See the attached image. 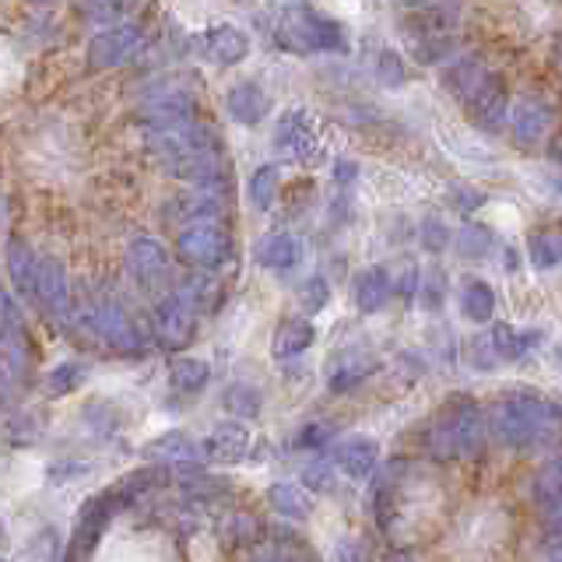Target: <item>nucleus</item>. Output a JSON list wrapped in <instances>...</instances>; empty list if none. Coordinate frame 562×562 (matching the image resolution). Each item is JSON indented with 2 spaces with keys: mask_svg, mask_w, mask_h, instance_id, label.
Instances as JSON below:
<instances>
[{
  "mask_svg": "<svg viewBox=\"0 0 562 562\" xmlns=\"http://www.w3.org/2000/svg\"><path fill=\"white\" fill-rule=\"evenodd\" d=\"M555 426V404L538 391H506L485 415L496 443L509 450H531Z\"/></svg>",
  "mask_w": 562,
  "mask_h": 562,
  "instance_id": "obj_1",
  "label": "nucleus"
},
{
  "mask_svg": "<svg viewBox=\"0 0 562 562\" xmlns=\"http://www.w3.org/2000/svg\"><path fill=\"white\" fill-rule=\"evenodd\" d=\"M155 479H158V471H151V474H127V479H123L120 485H110V488L95 492V496H88L85 506L78 509V517H75V531H70V544H67L64 562H81V559L92 555L95 544L105 535V527H110V520L120 514L123 506H131L137 499L140 488H151Z\"/></svg>",
  "mask_w": 562,
  "mask_h": 562,
  "instance_id": "obj_2",
  "label": "nucleus"
},
{
  "mask_svg": "<svg viewBox=\"0 0 562 562\" xmlns=\"http://www.w3.org/2000/svg\"><path fill=\"white\" fill-rule=\"evenodd\" d=\"M485 447V415L468 394L450 397L429 422V450L439 461L479 457Z\"/></svg>",
  "mask_w": 562,
  "mask_h": 562,
  "instance_id": "obj_3",
  "label": "nucleus"
},
{
  "mask_svg": "<svg viewBox=\"0 0 562 562\" xmlns=\"http://www.w3.org/2000/svg\"><path fill=\"white\" fill-rule=\"evenodd\" d=\"M274 40L281 49L295 53V57H313V53H345L348 32L330 14L313 11L306 4H292L278 14Z\"/></svg>",
  "mask_w": 562,
  "mask_h": 562,
  "instance_id": "obj_4",
  "label": "nucleus"
},
{
  "mask_svg": "<svg viewBox=\"0 0 562 562\" xmlns=\"http://www.w3.org/2000/svg\"><path fill=\"white\" fill-rule=\"evenodd\" d=\"M176 254L190 268H222L233 257V236L225 233L222 222H193L176 239Z\"/></svg>",
  "mask_w": 562,
  "mask_h": 562,
  "instance_id": "obj_5",
  "label": "nucleus"
},
{
  "mask_svg": "<svg viewBox=\"0 0 562 562\" xmlns=\"http://www.w3.org/2000/svg\"><path fill=\"white\" fill-rule=\"evenodd\" d=\"M145 49V29L140 25H113L99 32L92 43H88V67L105 70V67H120L131 64L137 53Z\"/></svg>",
  "mask_w": 562,
  "mask_h": 562,
  "instance_id": "obj_6",
  "label": "nucleus"
},
{
  "mask_svg": "<svg viewBox=\"0 0 562 562\" xmlns=\"http://www.w3.org/2000/svg\"><path fill=\"white\" fill-rule=\"evenodd\" d=\"M140 123H145V131L151 137L187 131L190 123H198V102H193V95H187V92H166V95L145 102Z\"/></svg>",
  "mask_w": 562,
  "mask_h": 562,
  "instance_id": "obj_7",
  "label": "nucleus"
},
{
  "mask_svg": "<svg viewBox=\"0 0 562 562\" xmlns=\"http://www.w3.org/2000/svg\"><path fill=\"white\" fill-rule=\"evenodd\" d=\"M92 330L99 334V338H105L110 348H116L120 356H140V351L148 348L140 327L131 321L127 310L116 306V303H102L92 310Z\"/></svg>",
  "mask_w": 562,
  "mask_h": 562,
  "instance_id": "obj_8",
  "label": "nucleus"
},
{
  "mask_svg": "<svg viewBox=\"0 0 562 562\" xmlns=\"http://www.w3.org/2000/svg\"><path fill=\"white\" fill-rule=\"evenodd\" d=\"M155 338L162 348L169 351H180L193 341V334H198V313H193L180 295L169 292L162 303L155 306Z\"/></svg>",
  "mask_w": 562,
  "mask_h": 562,
  "instance_id": "obj_9",
  "label": "nucleus"
},
{
  "mask_svg": "<svg viewBox=\"0 0 562 562\" xmlns=\"http://www.w3.org/2000/svg\"><path fill=\"white\" fill-rule=\"evenodd\" d=\"M274 148L292 162H313L321 151V134L306 110H289L274 127Z\"/></svg>",
  "mask_w": 562,
  "mask_h": 562,
  "instance_id": "obj_10",
  "label": "nucleus"
},
{
  "mask_svg": "<svg viewBox=\"0 0 562 562\" xmlns=\"http://www.w3.org/2000/svg\"><path fill=\"white\" fill-rule=\"evenodd\" d=\"M35 303L53 321L67 324L70 321V281L67 268L57 257H40V274H35Z\"/></svg>",
  "mask_w": 562,
  "mask_h": 562,
  "instance_id": "obj_11",
  "label": "nucleus"
},
{
  "mask_svg": "<svg viewBox=\"0 0 562 562\" xmlns=\"http://www.w3.org/2000/svg\"><path fill=\"white\" fill-rule=\"evenodd\" d=\"M380 369V359L373 356L369 348L362 345H348L341 348L338 356L330 359V369H327V386L334 394H348L356 391L362 380H369Z\"/></svg>",
  "mask_w": 562,
  "mask_h": 562,
  "instance_id": "obj_12",
  "label": "nucleus"
},
{
  "mask_svg": "<svg viewBox=\"0 0 562 562\" xmlns=\"http://www.w3.org/2000/svg\"><path fill=\"white\" fill-rule=\"evenodd\" d=\"M464 110H468V116H471L474 127H482V131H488V134L503 131V123H506V116H509V95H506L503 78H499V75H488V78L482 81L479 92H474V95L464 102Z\"/></svg>",
  "mask_w": 562,
  "mask_h": 562,
  "instance_id": "obj_13",
  "label": "nucleus"
},
{
  "mask_svg": "<svg viewBox=\"0 0 562 562\" xmlns=\"http://www.w3.org/2000/svg\"><path fill=\"white\" fill-rule=\"evenodd\" d=\"M376 461H380V443L373 436H345L338 450H334V468L351 482L373 479Z\"/></svg>",
  "mask_w": 562,
  "mask_h": 562,
  "instance_id": "obj_14",
  "label": "nucleus"
},
{
  "mask_svg": "<svg viewBox=\"0 0 562 562\" xmlns=\"http://www.w3.org/2000/svg\"><path fill=\"white\" fill-rule=\"evenodd\" d=\"M246 450H250V432L239 422H218L201 443V457L211 464H243Z\"/></svg>",
  "mask_w": 562,
  "mask_h": 562,
  "instance_id": "obj_15",
  "label": "nucleus"
},
{
  "mask_svg": "<svg viewBox=\"0 0 562 562\" xmlns=\"http://www.w3.org/2000/svg\"><path fill=\"white\" fill-rule=\"evenodd\" d=\"M225 110L239 127H257V123L271 113V95L263 92L257 81H239L225 99Z\"/></svg>",
  "mask_w": 562,
  "mask_h": 562,
  "instance_id": "obj_16",
  "label": "nucleus"
},
{
  "mask_svg": "<svg viewBox=\"0 0 562 562\" xmlns=\"http://www.w3.org/2000/svg\"><path fill=\"white\" fill-rule=\"evenodd\" d=\"M204 53L211 64L236 67L250 57V40H246V32H239L236 25H215L204 35Z\"/></svg>",
  "mask_w": 562,
  "mask_h": 562,
  "instance_id": "obj_17",
  "label": "nucleus"
},
{
  "mask_svg": "<svg viewBox=\"0 0 562 562\" xmlns=\"http://www.w3.org/2000/svg\"><path fill=\"white\" fill-rule=\"evenodd\" d=\"M127 268L131 274L140 281V285H151V281H158L166 271H169V254H166V246L151 239V236H140L131 243V250H127Z\"/></svg>",
  "mask_w": 562,
  "mask_h": 562,
  "instance_id": "obj_18",
  "label": "nucleus"
},
{
  "mask_svg": "<svg viewBox=\"0 0 562 562\" xmlns=\"http://www.w3.org/2000/svg\"><path fill=\"white\" fill-rule=\"evenodd\" d=\"M4 257H8V274L14 281L18 295L32 299L35 295V274H40V254H35L25 239L11 236L4 246Z\"/></svg>",
  "mask_w": 562,
  "mask_h": 562,
  "instance_id": "obj_19",
  "label": "nucleus"
},
{
  "mask_svg": "<svg viewBox=\"0 0 562 562\" xmlns=\"http://www.w3.org/2000/svg\"><path fill=\"white\" fill-rule=\"evenodd\" d=\"M303 243H299L292 233H274V236H263L257 243V263L260 268H268V271H292L299 260H303Z\"/></svg>",
  "mask_w": 562,
  "mask_h": 562,
  "instance_id": "obj_20",
  "label": "nucleus"
},
{
  "mask_svg": "<svg viewBox=\"0 0 562 562\" xmlns=\"http://www.w3.org/2000/svg\"><path fill=\"white\" fill-rule=\"evenodd\" d=\"M544 334L541 330H520L514 324H496L488 334V348H492V356L503 359V362H514V359H524L527 351H535L541 345Z\"/></svg>",
  "mask_w": 562,
  "mask_h": 562,
  "instance_id": "obj_21",
  "label": "nucleus"
},
{
  "mask_svg": "<svg viewBox=\"0 0 562 562\" xmlns=\"http://www.w3.org/2000/svg\"><path fill=\"white\" fill-rule=\"evenodd\" d=\"M509 123H514L517 140H524V145H535V140H541L544 131L552 127V110H549V102L527 95V99H520L514 105V116H509Z\"/></svg>",
  "mask_w": 562,
  "mask_h": 562,
  "instance_id": "obj_22",
  "label": "nucleus"
},
{
  "mask_svg": "<svg viewBox=\"0 0 562 562\" xmlns=\"http://www.w3.org/2000/svg\"><path fill=\"white\" fill-rule=\"evenodd\" d=\"M316 330L310 321L303 316H289V321H281L274 327V338H271V356L274 359H292V356H303V351L313 345Z\"/></svg>",
  "mask_w": 562,
  "mask_h": 562,
  "instance_id": "obj_23",
  "label": "nucleus"
},
{
  "mask_svg": "<svg viewBox=\"0 0 562 562\" xmlns=\"http://www.w3.org/2000/svg\"><path fill=\"white\" fill-rule=\"evenodd\" d=\"M492 75V70L479 60V57H461V60H453L447 67V75H443V85H447V92L457 95L461 102H468L474 92L482 88V81Z\"/></svg>",
  "mask_w": 562,
  "mask_h": 562,
  "instance_id": "obj_24",
  "label": "nucleus"
},
{
  "mask_svg": "<svg viewBox=\"0 0 562 562\" xmlns=\"http://www.w3.org/2000/svg\"><path fill=\"white\" fill-rule=\"evenodd\" d=\"M386 299H391V274H386V268H366L359 271L356 278V306L362 313H380L386 306Z\"/></svg>",
  "mask_w": 562,
  "mask_h": 562,
  "instance_id": "obj_25",
  "label": "nucleus"
},
{
  "mask_svg": "<svg viewBox=\"0 0 562 562\" xmlns=\"http://www.w3.org/2000/svg\"><path fill=\"white\" fill-rule=\"evenodd\" d=\"M268 503L274 506V514H281L285 520H310L313 514V499L303 485H292V482H278L268 488Z\"/></svg>",
  "mask_w": 562,
  "mask_h": 562,
  "instance_id": "obj_26",
  "label": "nucleus"
},
{
  "mask_svg": "<svg viewBox=\"0 0 562 562\" xmlns=\"http://www.w3.org/2000/svg\"><path fill=\"white\" fill-rule=\"evenodd\" d=\"M461 313L471 324H488L492 313H496V292H492L488 281L482 278H464L461 285Z\"/></svg>",
  "mask_w": 562,
  "mask_h": 562,
  "instance_id": "obj_27",
  "label": "nucleus"
},
{
  "mask_svg": "<svg viewBox=\"0 0 562 562\" xmlns=\"http://www.w3.org/2000/svg\"><path fill=\"white\" fill-rule=\"evenodd\" d=\"M148 457H155V461H169L172 464H193L201 457V443L198 439H190L187 432H166L148 443Z\"/></svg>",
  "mask_w": 562,
  "mask_h": 562,
  "instance_id": "obj_28",
  "label": "nucleus"
},
{
  "mask_svg": "<svg viewBox=\"0 0 562 562\" xmlns=\"http://www.w3.org/2000/svg\"><path fill=\"white\" fill-rule=\"evenodd\" d=\"M180 215L193 225V222H222L225 215V201L222 190H193L187 198H180Z\"/></svg>",
  "mask_w": 562,
  "mask_h": 562,
  "instance_id": "obj_29",
  "label": "nucleus"
},
{
  "mask_svg": "<svg viewBox=\"0 0 562 562\" xmlns=\"http://www.w3.org/2000/svg\"><path fill=\"white\" fill-rule=\"evenodd\" d=\"M211 380V366L204 359H172L169 366V383H172V391H180V394H198L204 391Z\"/></svg>",
  "mask_w": 562,
  "mask_h": 562,
  "instance_id": "obj_30",
  "label": "nucleus"
},
{
  "mask_svg": "<svg viewBox=\"0 0 562 562\" xmlns=\"http://www.w3.org/2000/svg\"><path fill=\"white\" fill-rule=\"evenodd\" d=\"M176 295H180L193 313H201V310H211L218 303V281L204 278V274H193V278L183 281L180 289H176Z\"/></svg>",
  "mask_w": 562,
  "mask_h": 562,
  "instance_id": "obj_31",
  "label": "nucleus"
},
{
  "mask_svg": "<svg viewBox=\"0 0 562 562\" xmlns=\"http://www.w3.org/2000/svg\"><path fill=\"white\" fill-rule=\"evenodd\" d=\"M278 187H281V172L278 166H260L254 176H250V204L257 211H268L278 198Z\"/></svg>",
  "mask_w": 562,
  "mask_h": 562,
  "instance_id": "obj_32",
  "label": "nucleus"
},
{
  "mask_svg": "<svg viewBox=\"0 0 562 562\" xmlns=\"http://www.w3.org/2000/svg\"><path fill=\"white\" fill-rule=\"evenodd\" d=\"M453 246H457V254L468 257V260H479L492 250V233L485 225H461L457 228V236H453Z\"/></svg>",
  "mask_w": 562,
  "mask_h": 562,
  "instance_id": "obj_33",
  "label": "nucleus"
},
{
  "mask_svg": "<svg viewBox=\"0 0 562 562\" xmlns=\"http://www.w3.org/2000/svg\"><path fill=\"white\" fill-rule=\"evenodd\" d=\"M85 376H88L85 362H60V366H53V373L46 376V386L53 397H67L85 383Z\"/></svg>",
  "mask_w": 562,
  "mask_h": 562,
  "instance_id": "obj_34",
  "label": "nucleus"
},
{
  "mask_svg": "<svg viewBox=\"0 0 562 562\" xmlns=\"http://www.w3.org/2000/svg\"><path fill=\"white\" fill-rule=\"evenodd\" d=\"M535 496H538V506H541L549 517L559 514V461H555V457H552V461L544 464V471L538 474Z\"/></svg>",
  "mask_w": 562,
  "mask_h": 562,
  "instance_id": "obj_35",
  "label": "nucleus"
},
{
  "mask_svg": "<svg viewBox=\"0 0 562 562\" xmlns=\"http://www.w3.org/2000/svg\"><path fill=\"white\" fill-rule=\"evenodd\" d=\"M225 408L233 415H243V418H254L260 412V391H254V386L246 383H236L225 391Z\"/></svg>",
  "mask_w": 562,
  "mask_h": 562,
  "instance_id": "obj_36",
  "label": "nucleus"
},
{
  "mask_svg": "<svg viewBox=\"0 0 562 562\" xmlns=\"http://www.w3.org/2000/svg\"><path fill=\"white\" fill-rule=\"evenodd\" d=\"M327 303H330V285L321 274H313L299 285V306L306 313H321V310H327Z\"/></svg>",
  "mask_w": 562,
  "mask_h": 562,
  "instance_id": "obj_37",
  "label": "nucleus"
},
{
  "mask_svg": "<svg viewBox=\"0 0 562 562\" xmlns=\"http://www.w3.org/2000/svg\"><path fill=\"white\" fill-rule=\"evenodd\" d=\"M531 263L538 271H549L559 263V233H535L531 236Z\"/></svg>",
  "mask_w": 562,
  "mask_h": 562,
  "instance_id": "obj_38",
  "label": "nucleus"
},
{
  "mask_svg": "<svg viewBox=\"0 0 562 562\" xmlns=\"http://www.w3.org/2000/svg\"><path fill=\"white\" fill-rule=\"evenodd\" d=\"M418 289H422V303H426V310H439V306H443L447 281H443V271H439V268H429L426 278H418Z\"/></svg>",
  "mask_w": 562,
  "mask_h": 562,
  "instance_id": "obj_39",
  "label": "nucleus"
},
{
  "mask_svg": "<svg viewBox=\"0 0 562 562\" xmlns=\"http://www.w3.org/2000/svg\"><path fill=\"white\" fill-rule=\"evenodd\" d=\"M376 75L383 85H391V88H401L404 78H408V70H404V60L397 57L394 49H383L380 57H376Z\"/></svg>",
  "mask_w": 562,
  "mask_h": 562,
  "instance_id": "obj_40",
  "label": "nucleus"
},
{
  "mask_svg": "<svg viewBox=\"0 0 562 562\" xmlns=\"http://www.w3.org/2000/svg\"><path fill=\"white\" fill-rule=\"evenodd\" d=\"M330 439H334L330 422H310V426H303V432L295 436V443L299 450H324Z\"/></svg>",
  "mask_w": 562,
  "mask_h": 562,
  "instance_id": "obj_41",
  "label": "nucleus"
},
{
  "mask_svg": "<svg viewBox=\"0 0 562 562\" xmlns=\"http://www.w3.org/2000/svg\"><path fill=\"white\" fill-rule=\"evenodd\" d=\"M447 243H450V228L443 222H439V218H426V222H422V246H426L429 254H439Z\"/></svg>",
  "mask_w": 562,
  "mask_h": 562,
  "instance_id": "obj_42",
  "label": "nucleus"
},
{
  "mask_svg": "<svg viewBox=\"0 0 562 562\" xmlns=\"http://www.w3.org/2000/svg\"><path fill=\"white\" fill-rule=\"evenodd\" d=\"M415 289H418V268H415V263H404L401 274L391 281V292H401L404 299H412Z\"/></svg>",
  "mask_w": 562,
  "mask_h": 562,
  "instance_id": "obj_43",
  "label": "nucleus"
},
{
  "mask_svg": "<svg viewBox=\"0 0 562 562\" xmlns=\"http://www.w3.org/2000/svg\"><path fill=\"white\" fill-rule=\"evenodd\" d=\"M457 193V207H461V211H474V207H482L485 204V193H479V190H471V187H457L453 190Z\"/></svg>",
  "mask_w": 562,
  "mask_h": 562,
  "instance_id": "obj_44",
  "label": "nucleus"
},
{
  "mask_svg": "<svg viewBox=\"0 0 562 562\" xmlns=\"http://www.w3.org/2000/svg\"><path fill=\"white\" fill-rule=\"evenodd\" d=\"M327 474H330L327 468H310V471H306V482L316 485V488H330V479H327Z\"/></svg>",
  "mask_w": 562,
  "mask_h": 562,
  "instance_id": "obj_45",
  "label": "nucleus"
},
{
  "mask_svg": "<svg viewBox=\"0 0 562 562\" xmlns=\"http://www.w3.org/2000/svg\"><path fill=\"white\" fill-rule=\"evenodd\" d=\"M88 18H102V22H116L120 18V4L116 8H85Z\"/></svg>",
  "mask_w": 562,
  "mask_h": 562,
  "instance_id": "obj_46",
  "label": "nucleus"
},
{
  "mask_svg": "<svg viewBox=\"0 0 562 562\" xmlns=\"http://www.w3.org/2000/svg\"><path fill=\"white\" fill-rule=\"evenodd\" d=\"M351 176H356V166H351V162H338V172H334V180H338V183H348Z\"/></svg>",
  "mask_w": 562,
  "mask_h": 562,
  "instance_id": "obj_47",
  "label": "nucleus"
}]
</instances>
